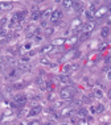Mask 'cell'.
<instances>
[{"instance_id":"6da1fadb","label":"cell","mask_w":111,"mask_h":125,"mask_svg":"<svg viewBox=\"0 0 111 125\" xmlns=\"http://www.w3.org/2000/svg\"><path fill=\"white\" fill-rule=\"evenodd\" d=\"M74 95H75V90L72 88V87H65V88L61 90L60 92V96L62 97L63 100H72Z\"/></svg>"},{"instance_id":"7a4b0ae2","label":"cell","mask_w":111,"mask_h":125,"mask_svg":"<svg viewBox=\"0 0 111 125\" xmlns=\"http://www.w3.org/2000/svg\"><path fill=\"white\" fill-rule=\"evenodd\" d=\"M62 17H63V13H62V11H60V9H57V11H53L52 12V15H50V21L53 22V24H58L60 21L62 20Z\"/></svg>"},{"instance_id":"3957f363","label":"cell","mask_w":111,"mask_h":125,"mask_svg":"<svg viewBox=\"0 0 111 125\" xmlns=\"http://www.w3.org/2000/svg\"><path fill=\"white\" fill-rule=\"evenodd\" d=\"M95 21H87L85 25L82 26V32H86V33H91L94 29H95Z\"/></svg>"},{"instance_id":"277c9868","label":"cell","mask_w":111,"mask_h":125,"mask_svg":"<svg viewBox=\"0 0 111 125\" xmlns=\"http://www.w3.org/2000/svg\"><path fill=\"white\" fill-rule=\"evenodd\" d=\"M107 13H109L107 7H100V8H98V9H97V12H95V19H102V17H105Z\"/></svg>"},{"instance_id":"5b68a950","label":"cell","mask_w":111,"mask_h":125,"mask_svg":"<svg viewBox=\"0 0 111 125\" xmlns=\"http://www.w3.org/2000/svg\"><path fill=\"white\" fill-rule=\"evenodd\" d=\"M13 100H15V103L17 104L19 107H23L26 103V96L25 95H16L13 97Z\"/></svg>"},{"instance_id":"8992f818","label":"cell","mask_w":111,"mask_h":125,"mask_svg":"<svg viewBox=\"0 0 111 125\" xmlns=\"http://www.w3.org/2000/svg\"><path fill=\"white\" fill-rule=\"evenodd\" d=\"M25 16H26V11H20V12L13 13V17H15L16 20H17V22L23 21V20L25 19Z\"/></svg>"},{"instance_id":"52a82bcc","label":"cell","mask_w":111,"mask_h":125,"mask_svg":"<svg viewBox=\"0 0 111 125\" xmlns=\"http://www.w3.org/2000/svg\"><path fill=\"white\" fill-rule=\"evenodd\" d=\"M41 111H42V108L40 107V105L33 107L32 109L29 111V115H28V116H37V115H40V113H41Z\"/></svg>"},{"instance_id":"ba28073f","label":"cell","mask_w":111,"mask_h":125,"mask_svg":"<svg viewBox=\"0 0 111 125\" xmlns=\"http://www.w3.org/2000/svg\"><path fill=\"white\" fill-rule=\"evenodd\" d=\"M41 16H42V12H41V11H38V9H36V11H33V12H32L31 19L33 20V21H37V20L41 19Z\"/></svg>"},{"instance_id":"9c48e42d","label":"cell","mask_w":111,"mask_h":125,"mask_svg":"<svg viewBox=\"0 0 111 125\" xmlns=\"http://www.w3.org/2000/svg\"><path fill=\"white\" fill-rule=\"evenodd\" d=\"M12 8V3L11 1H3L0 3V11H7V9Z\"/></svg>"},{"instance_id":"30bf717a","label":"cell","mask_w":111,"mask_h":125,"mask_svg":"<svg viewBox=\"0 0 111 125\" xmlns=\"http://www.w3.org/2000/svg\"><path fill=\"white\" fill-rule=\"evenodd\" d=\"M53 49H54V45H53V43H49V45H45V46H42V48H41V53H42V54L50 53Z\"/></svg>"},{"instance_id":"8fae6325","label":"cell","mask_w":111,"mask_h":125,"mask_svg":"<svg viewBox=\"0 0 111 125\" xmlns=\"http://www.w3.org/2000/svg\"><path fill=\"white\" fill-rule=\"evenodd\" d=\"M57 79H58L61 83H63V84H69L70 83V78L68 75H65V74H63V75H58Z\"/></svg>"},{"instance_id":"7c38bea8","label":"cell","mask_w":111,"mask_h":125,"mask_svg":"<svg viewBox=\"0 0 111 125\" xmlns=\"http://www.w3.org/2000/svg\"><path fill=\"white\" fill-rule=\"evenodd\" d=\"M110 34V26H103L100 29V37L102 38H107V36Z\"/></svg>"},{"instance_id":"4fadbf2b","label":"cell","mask_w":111,"mask_h":125,"mask_svg":"<svg viewBox=\"0 0 111 125\" xmlns=\"http://www.w3.org/2000/svg\"><path fill=\"white\" fill-rule=\"evenodd\" d=\"M93 94H94V97H97V99H102L103 97V91L100 88H94Z\"/></svg>"},{"instance_id":"5bb4252c","label":"cell","mask_w":111,"mask_h":125,"mask_svg":"<svg viewBox=\"0 0 111 125\" xmlns=\"http://www.w3.org/2000/svg\"><path fill=\"white\" fill-rule=\"evenodd\" d=\"M73 113H74V111H73V109H70V108H63V109H62V112H61L62 116H66V117L73 116Z\"/></svg>"},{"instance_id":"9a60e30c","label":"cell","mask_w":111,"mask_h":125,"mask_svg":"<svg viewBox=\"0 0 111 125\" xmlns=\"http://www.w3.org/2000/svg\"><path fill=\"white\" fill-rule=\"evenodd\" d=\"M17 67H19V70H23V71H29V70H31V67H29L28 63H23V62H19Z\"/></svg>"},{"instance_id":"2e32d148","label":"cell","mask_w":111,"mask_h":125,"mask_svg":"<svg viewBox=\"0 0 111 125\" xmlns=\"http://www.w3.org/2000/svg\"><path fill=\"white\" fill-rule=\"evenodd\" d=\"M85 16H86V19L89 20V21H94V19H95V13L91 12V11H89V9L85 12Z\"/></svg>"},{"instance_id":"e0dca14e","label":"cell","mask_w":111,"mask_h":125,"mask_svg":"<svg viewBox=\"0 0 111 125\" xmlns=\"http://www.w3.org/2000/svg\"><path fill=\"white\" fill-rule=\"evenodd\" d=\"M77 113H78L79 117H82V119H83V117L87 116V109H85V108H79V109L77 111Z\"/></svg>"},{"instance_id":"ac0fdd59","label":"cell","mask_w":111,"mask_h":125,"mask_svg":"<svg viewBox=\"0 0 111 125\" xmlns=\"http://www.w3.org/2000/svg\"><path fill=\"white\" fill-rule=\"evenodd\" d=\"M105 111V105L103 104H97L95 105V113H102Z\"/></svg>"},{"instance_id":"d6986e66","label":"cell","mask_w":111,"mask_h":125,"mask_svg":"<svg viewBox=\"0 0 111 125\" xmlns=\"http://www.w3.org/2000/svg\"><path fill=\"white\" fill-rule=\"evenodd\" d=\"M61 4L65 9H70L73 7V1H61Z\"/></svg>"},{"instance_id":"ffe728a7","label":"cell","mask_w":111,"mask_h":125,"mask_svg":"<svg viewBox=\"0 0 111 125\" xmlns=\"http://www.w3.org/2000/svg\"><path fill=\"white\" fill-rule=\"evenodd\" d=\"M44 33H45V36H52L54 33V28H45Z\"/></svg>"},{"instance_id":"44dd1931","label":"cell","mask_w":111,"mask_h":125,"mask_svg":"<svg viewBox=\"0 0 111 125\" xmlns=\"http://www.w3.org/2000/svg\"><path fill=\"white\" fill-rule=\"evenodd\" d=\"M50 15H52V8H49V9H46L45 12H42V16H41V17L46 19V17H50Z\"/></svg>"},{"instance_id":"7402d4cb","label":"cell","mask_w":111,"mask_h":125,"mask_svg":"<svg viewBox=\"0 0 111 125\" xmlns=\"http://www.w3.org/2000/svg\"><path fill=\"white\" fill-rule=\"evenodd\" d=\"M63 73H65V75H68V74L72 73V65H66V66H63Z\"/></svg>"},{"instance_id":"603a6c76","label":"cell","mask_w":111,"mask_h":125,"mask_svg":"<svg viewBox=\"0 0 111 125\" xmlns=\"http://www.w3.org/2000/svg\"><path fill=\"white\" fill-rule=\"evenodd\" d=\"M65 43V40H62V38H58V40H54V42H53V45L54 46H57V45H63Z\"/></svg>"},{"instance_id":"cb8c5ba5","label":"cell","mask_w":111,"mask_h":125,"mask_svg":"<svg viewBox=\"0 0 111 125\" xmlns=\"http://www.w3.org/2000/svg\"><path fill=\"white\" fill-rule=\"evenodd\" d=\"M89 36H90V33H86V32H83L82 34L79 36V40H81V41H85V40H87V38H89Z\"/></svg>"},{"instance_id":"d4e9b609","label":"cell","mask_w":111,"mask_h":125,"mask_svg":"<svg viewBox=\"0 0 111 125\" xmlns=\"http://www.w3.org/2000/svg\"><path fill=\"white\" fill-rule=\"evenodd\" d=\"M40 63H41V65H50V61L48 58H45V57H42V58L40 59Z\"/></svg>"},{"instance_id":"484cf974","label":"cell","mask_w":111,"mask_h":125,"mask_svg":"<svg viewBox=\"0 0 111 125\" xmlns=\"http://www.w3.org/2000/svg\"><path fill=\"white\" fill-rule=\"evenodd\" d=\"M7 34H8V30H7V29H0V37H3V38H5V37H7Z\"/></svg>"},{"instance_id":"4316f807","label":"cell","mask_w":111,"mask_h":125,"mask_svg":"<svg viewBox=\"0 0 111 125\" xmlns=\"http://www.w3.org/2000/svg\"><path fill=\"white\" fill-rule=\"evenodd\" d=\"M36 83L38 84V86L44 84V83H45V82H44V78H42V76H37V78H36Z\"/></svg>"},{"instance_id":"83f0119b","label":"cell","mask_w":111,"mask_h":125,"mask_svg":"<svg viewBox=\"0 0 111 125\" xmlns=\"http://www.w3.org/2000/svg\"><path fill=\"white\" fill-rule=\"evenodd\" d=\"M78 69H79V65H78V63H73V65H72V73L77 71Z\"/></svg>"},{"instance_id":"f1b7e54d","label":"cell","mask_w":111,"mask_h":125,"mask_svg":"<svg viewBox=\"0 0 111 125\" xmlns=\"http://www.w3.org/2000/svg\"><path fill=\"white\" fill-rule=\"evenodd\" d=\"M41 41H42V37H41V36H38V34L35 36V42L38 43V42H41Z\"/></svg>"},{"instance_id":"f546056e","label":"cell","mask_w":111,"mask_h":125,"mask_svg":"<svg viewBox=\"0 0 111 125\" xmlns=\"http://www.w3.org/2000/svg\"><path fill=\"white\" fill-rule=\"evenodd\" d=\"M63 105H66L63 101H58V103H56V107H57V108H62Z\"/></svg>"},{"instance_id":"4dcf8cb0","label":"cell","mask_w":111,"mask_h":125,"mask_svg":"<svg viewBox=\"0 0 111 125\" xmlns=\"http://www.w3.org/2000/svg\"><path fill=\"white\" fill-rule=\"evenodd\" d=\"M26 112H28L26 109H21V111L19 112V116H25V113H26ZM28 113H29V112H28Z\"/></svg>"},{"instance_id":"1f68e13d","label":"cell","mask_w":111,"mask_h":125,"mask_svg":"<svg viewBox=\"0 0 111 125\" xmlns=\"http://www.w3.org/2000/svg\"><path fill=\"white\" fill-rule=\"evenodd\" d=\"M5 24H7V17L0 19V25H5Z\"/></svg>"},{"instance_id":"d6a6232c","label":"cell","mask_w":111,"mask_h":125,"mask_svg":"<svg viewBox=\"0 0 111 125\" xmlns=\"http://www.w3.org/2000/svg\"><path fill=\"white\" fill-rule=\"evenodd\" d=\"M17 75V71H16V70H12L11 73H9V78H12V76H16Z\"/></svg>"},{"instance_id":"836d02e7","label":"cell","mask_w":111,"mask_h":125,"mask_svg":"<svg viewBox=\"0 0 111 125\" xmlns=\"http://www.w3.org/2000/svg\"><path fill=\"white\" fill-rule=\"evenodd\" d=\"M7 42H8V38H7V37H5V38H1V40H0V43H1V45H5Z\"/></svg>"},{"instance_id":"e575fe53","label":"cell","mask_w":111,"mask_h":125,"mask_svg":"<svg viewBox=\"0 0 111 125\" xmlns=\"http://www.w3.org/2000/svg\"><path fill=\"white\" fill-rule=\"evenodd\" d=\"M78 125H89V124H87L86 120H81L79 123H78Z\"/></svg>"},{"instance_id":"d590c367","label":"cell","mask_w":111,"mask_h":125,"mask_svg":"<svg viewBox=\"0 0 111 125\" xmlns=\"http://www.w3.org/2000/svg\"><path fill=\"white\" fill-rule=\"evenodd\" d=\"M77 40H78V37H72V38H70V41H69V42H72V43H74V42L77 41Z\"/></svg>"},{"instance_id":"8d00e7d4","label":"cell","mask_w":111,"mask_h":125,"mask_svg":"<svg viewBox=\"0 0 111 125\" xmlns=\"http://www.w3.org/2000/svg\"><path fill=\"white\" fill-rule=\"evenodd\" d=\"M54 99H56V96L53 95V94H50V95H49V100H54Z\"/></svg>"},{"instance_id":"74e56055","label":"cell","mask_w":111,"mask_h":125,"mask_svg":"<svg viewBox=\"0 0 111 125\" xmlns=\"http://www.w3.org/2000/svg\"><path fill=\"white\" fill-rule=\"evenodd\" d=\"M106 48V43H102V45H100V48H99V50H103Z\"/></svg>"},{"instance_id":"f35d334b","label":"cell","mask_w":111,"mask_h":125,"mask_svg":"<svg viewBox=\"0 0 111 125\" xmlns=\"http://www.w3.org/2000/svg\"><path fill=\"white\" fill-rule=\"evenodd\" d=\"M107 78H109V79L111 80V70H110V71H109V73H107Z\"/></svg>"},{"instance_id":"ab89813d","label":"cell","mask_w":111,"mask_h":125,"mask_svg":"<svg viewBox=\"0 0 111 125\" xmlns=\"http://www.w3.org/2000/svg\"><path fill=\"white\" fill-rule=\"evenodd\" d=\"M90 111H91V113H95V107H91V108H90Z\"/></svg>"},{"instance_id":"60d3db41","label":"cell","mask_w":111,"mask_h":125,"mask_svg":"<svg viewBox=\"0 0 111 125\" xmlns=\"http://www.w3.org/2000/svg\"><path fill=\"white\" fill-rule=\"evenodd\" d=\"M29 125H38V121H33V123H31Z\"/></svg>"},{"instance_id":"b9f144b4","label":"cell","mask_w":111,"mask_h":125,"mask_svg":"<svg viewBox=\"0 0 111 125\" xmlns=\"http://www.w3.org/2000/svg\"><path fill=\"white\" fill-rule=\"evenodd\" d=\"M41 26H42V28H45V26H46V22L42 21V22H41Z\"/></svg>"},{"instance_id":"7bdbcfd3","label":"cell","mask_w":111,"mask_h":125,"mask_svg":"<svg viewBox=\"0 0 111 125\" xmlns=\"http://www.w3.org/2000/svg\"><path fill=\"white\" fill-rule=\"evenodd\" d=\"M60 125H69V123H61Z\"/></svg>"},{"instance_id":"ee69618b","label":"cell","mask_w":111,"mask_h":125,"mask_svg":"<svg viewBox=\"0 0 111 125\" xmlns=\"http://www.w3.org/2000/svg\"><path fill=\"white\" fill-rule=\"evenodd\" d=\"M3 63V57H0V65Z\"/></svg>"},{"instance_id":"f6af8a7d","label":"cell","mask_w":111,"mask_h":125,"mask_svg":"<svg viewBox=\"0 0 111 125\" xmlns=\"http://www.w3.org/2000/svg\"><path fill=\"white\" fill-rule=\"evenodd\" d=\"M109 97H110V99H111V90L109 91Z\"/></svg>"},{"instance_id":"bcb514c9","label":"cell","mask_w":111,"mask_h":125,"mask_svg":"<svg viewBox=\"0 0 111 125\" xmlns=\"http://www.w3.org/2000/svg\"><path fill=\"white\" fill-rule=\"evenodd\" d=\"M0 52H1V50H0Z\"/></svg>"}]
</instances>
